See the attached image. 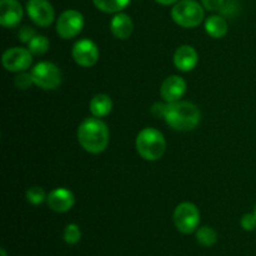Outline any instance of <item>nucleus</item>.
I'll list each match as a JSON object with an SVG mask.
<instances>
[{
  "label": "nucleus",
  "mask_w": 256,
  "mask_h": 256,
  "mask_svg": "<svg viewBox=\"0 0 256 256\" xmlns=\"http://www.w3.org/2000/svg\"><path fill=\"white\" fill-rule=\"evenodd\" d=\"M164 120L170 128L176 132H190L199 125L202 112L195 104L190 102H166Z\"/></svg>",
  "instance_id": "2"
},
{
  "label": "nucleus",
  "mask_w": 256,
  "mask_h": 256,
  "mask_svg": "<svg viewBox=\"0 0 256 256\" xmlns=\"http://www.w3.org/2000/svg\"><path fill=\"white\" fill-rule=\"evenodd\" d=\"M135 148L140 156L146 162L162 159L166 150V140L162 132L154 128H144L135 140Z\"/></svg>",
  "instance_id": "3"
},
{
  "label": "nucleus",
  "mask_w": 256,
  "mask_h": 256,
  "mask_svg": "<svg viewBox=\"0 0 256 256\" xmlns=\"http://www.w3.org/2000/svg\"><path fill=\"white\" fill-rule=\"evenodd\" d=\"M225 0H202V4L208 12H218L222 8Z\"/></svg>",
  "instance_id": "26"
},
{
  "label": "nucleus",
  "mask_w": 256,
  "mask_h": 256,
  "mask_svg": "<svg viewBox=\"0 0 256 256\" xmlns=\"http://www.w3.org/2000/svg\"><path fill=\"white\" fill-rule=\"evenodd\" d=\"M50 42L45 35H39L36 34L32 39V42L28 44V49L35 56H39V55H44L45 52L49 50Z\"/></svg>",
  "instance_id": "20"
},
{
  "label": "nucleus",
  "mask_w": 256,
  "mask_h": 256,
  "mask_svg": "<svg viewBox=\"0 0 256 256\" xmlns=\"http://www.w3.org/2000/svg\"><path fill=\"white\" fill-rule=\"evenodd\" d=\"M172 18L179 26L192 29L202 24L205 18V9L196 0H179L172 6Z\"/></svg>",
  "instance_id": "4"
},
{
  "label": "nucleus",
  "mask_w": 256,
  "mask_h": 256,
  "mask_svg": "<svg viewBox=\"0 0 256 256\" xmlns=\"http://www.w3.org/2000/svg\"><path fill=\"white\" fill-rule=\"evenodd\" d=\"M2 62L8 72H22L29 69L32 64V54L28 48H10L2 54Z\"/></svg>",
  "instance_id": "8"
},
{
  "label": "nucleus",
  "mask_w": 256,
  "mask_h": 256,
  "mask_svg": "<svg viewBox=\"0 0 256 256\" xmlns=\"http://www.w3.org/2000/svg\"><path fill=\"white\" fill-rule=\"evenodd\" d=\"M46 204L55 212H66L72 209L75 198L72 192L66 188H56L48 194Z\"/></svg>",
  "instance_id": "12"
},
{
  "label": "nucleus",
  "mask_w": 256,
  "mask_h": 256,
  "mask_svg": "<svg viewBox=\"0 0 256 256\" xmlns=\"http://www.w3.org/2000/svg\"><path fill=\"white\" fill-rule=\"evenodd\" d=\"M62 239L68 245H76L82 240V230H80L79 225L74 224V222L68 224L62 232Z\"/></svg>",
  "instance_id": "21"
},
{
  "label": "nucleus",
  "mask_w": 256,
  "mask_h": 256,
  "mask_svg": "<svg viewBox=\"0 0 256 256\" xmlns=\"http://www.w3.org/2000/svg\"><path fill=\"white\" fill-rule=\"evenodd\" d=\"M36 35V30L32 29V26H22L18 32V39L22 42V44H29L32 42V38Z\"/></svg>",
  "instance_id": "25"
},
{
  "label": "nucleus",
  "mask_w": 256,
  "mask_h": 256,
  "mask_svg": "<svg viewBox=\"0 0 256 256\" xmlns=\"http://www.w3.org/2000/svg\"><path fill=\"white\" fill-rule=\"evenodd\" d=\"M155 2H159V4H162V5H174V4H176L179 0H155Z\"/></svg>",
  "instance_id": "28"
},
{
  "label": "nucleus",
  "mask_w": 256,
  "mask_h": 256,
  "mask_svg": "<svg viewBox=\"0 0 256 256\" xmlns=\"http://www.w3.org/2000/svg\"><path fill=\"white\" fill-rule=\"evenodd\" d=\"M172 220H174L175 228L182 234H192L199 229L200 212L195 204L184 202L175 208Z\"/></svg>",
  "instance_id": "5"
},
{
  "label": "nucleus",
  "mask_w": 256,
  "mask_h": 256,
  "mask_svg": "<svg viewBox=\"0 0 256 256\" xmlns=\"http://www.w3.org/2000/svg\"><path fill=\"white\" fill-rule=\"evenodd\" d=\"M186 92V82L179 75H170L160 86V95L165 102H174L182 100Z\"/></svg>",
  "instance_id": "11"
},
{
  "label": "nucleus",
  "mask_w": 256,
  "mask_h": 256,
  "mask_svg": "<svg viewBox=\"0 0 256 256\" xmlns=\"http://www.w3.org/2000/svg\"><path fill=\"white\" fill-rule=\"evenodd\" d=\"M78 142L85 152L100 154L109 145V129L100 118H88L79 125L76 132Z\"/></svg>",
  "instance_id": "1"
},
{
  "label": "nucleus",
  "mask_w": 256,
  "mask_h": 256,
  "mask_svg": "<svg viewBox=\"0 0 256 256\" xmlns=\"http://www.w3.org/2000/svg\"><path fill=\"white\" fill-rule=\"evenodd\" d=\"M22 6L18 0H0V24L4 28H15L22 19Z\"/></svg>",
  "instance_id": "13"
},
{
  "label": "nucleus",
  "mask_w": 256,
  "mask_h": 256,
  "mask_svg": "<svg viewBox=\"0 0 256 256\" xmlns=\"http://www.w3.org/2000/svg\"><path fill=\"white\" fill-rule=\"evenodd\" d=\"M90 112L95 118H104L109 115L112 110V100L106 94H98L90 100Z\"/></svg>",
  "instance_id": "16"
},
{
  "label": "nucleus",
  "mask_w": 256,
  "mask_h": 256,
  "mask_svg": "<svg viewBox=\"0 0 256 256\" xmlns=\"http://www.w3.org/2000/svg\"><path fill=\"white\" fill-rule=\"evenodd\" d=\"M165 106H166V104H162V102H156V104L152 105V114L154 115V116H156V118L164 116Z\"/></svg>",
  "instance_id": "27"
},
{
  "label": "nucleus",
  "mask_w": 256,
  "mask_h": 256,
  "mask_svg": "<svg viewBox=\"0 0 256 256\" xmlns=\"http://www.w3.org/2000/svg\"><path fill=\"white\" fill-rule=\"evenodd\" d=\"M34 85L42 90H55L62 84V72L52 62H40L32 69Z\"/></svg>",
  "instance_id": "6"
},
{
  "label": "nucleus",
  "mask_w": 256,
  "mask_h": 256,
  "mask_svg": "<svg viewBox=\"0 0 256 256\" xmlns=\"http://www.w3.org/2000/svg\"><path fill=\"white\" fill-rule=\"evenodd\" d=\"M254 214H255V216H256V204H255V206H254Z\"/></svg>",
  "instance_id": "30"
},
{
  "label": "nucleus",
  "mask_w": 256,
  "mask_h": 256,
  "mask_svg": "<svg viewBox=\"0 0 256 256\" xmlns=\"http://www.w3.org/2000/svg\"><path fill=\"white\" fill-rule=\"evenodd\" d=\"M26 12L32 22L40 28L50 26L55 20V10L49 0H29Z\"/></svg>",
  "instance_id": "9"
},
{
  "label": "nucleus",
  "mask_w": 256,
  "mask_h": 256,
  "mask_svg": "<svg viewBox=\"0 0 256 256\" xmlns=\"http://www.w3.org/2000/svg\"><path fill=\"white\" fill-rule=\"evenodd\" d=\"M15 86L20 90H26L34 84V80H32V72H18V75L15 76Z\"/></svg>",
  "instance_id": "23"
},
{
  "label": "nucleus",
  "mask_w": 256,
  "mask_h": 256,
  "mask_svg": "<svg viewBox=\"0 0 256 256\" xmlns=\"http://www.w3.org/2000/svg\"><path fill=\"white\" fill-rule=\"evenodd\" d=\"M96 9L108 14H116L130 4V0H92Z\"/></svg>",
  "instance_id": "18"
},
{
  "label": "nucleus",
  "mask_w": 256,
  "mask_h": 256,
  "mask_svg": "<svg viewBox=\"0 0 256 256\" xmlns=\"http://www.w3.org/2000/svg\"><path fill=\"white\" fill-rule=\"evenodd\" d=\"M84 16L75 9H68L60 14L56 20V32L65 40L72 39L82 32L84 28Z\"/></svg>",
  "instance_id": "7"
},
{
  "label": "nucleus",
  "mask_w": 256,
  "mask_h": 256,
  "mask_svg": "<svg viewBox=\"0 0 256 256\" xmlns=\"http://www.w3.org/2000/svg\"><path fill=\"white\" fill-rule=\"evenodd\" d=\"M240 225L245 232H252L256 229V216L254 212H248V214L242 215V220H240Z\"/></svg>",
  "instance_id": "24"
},
{
  "label": "nucleus",
  "mask_w": 256,
  "mask_h": 256,
  "mask_svg": "<svg viewBox=\"0 0 256 256\" xmlns=\"http://www.w3.org/2000/svg\"><path fill=\"white\" fill-rule=\"evenodd\" d=\"M229 25L228 22L220 15H212L205 20V32L214 39H222L228 34Z\"/></svg>",
  "instance_id": "17"
},
{
  "label": "nucleus",
  "mask_w": 256,
  "mask_h": 256,
  "mask_svg": "<svg viewBox=\"0 0 256 256\" xmlns=\"http://www.w3.org/2000/svg\"><path fill=\"white\" fill-rule=\"evenodd\" d=\"M110 30L116 39L126 40L132 34L134 22H132V18L125 12H116L110 22Z\"/></svg>",
  "instance_id": "15"
},
{
  "label": "nucleus",
  "mask_w": 256,
  "mask_h": 256,
  "mask_svg": "<svg viewBox=\"0 0 256 256\" xmlns=\"http://www.w3.org/2000/svg\"><path fill=\"white\" fill-rule=\"evenodd\" d=\"M0 256H8L6 250H5L4 248H2V249H0Z\"/></svg>",
  "instance_id": "29"
},
{
  "label": "nucleus",
  "mask_w": 256,
  "mask_h": 256,
  "mask_svg": "<svg viewBox=\"0 0 256 256\" xmlns=\"http://www.w3.org/2000/svg\"><path fill=\"white\" fill-rule=\"evenodd\" d=\"M26 200L32 205H40L44 202H46V192H44V189L40 186H32L26 190Z\"/></svg>",
  "instance_id": "22"
},
{
  "label": "nucleus",
  "mask_w": 256,
  "mask_h": 256,
  "mask_svg": "<svg viewBox=\"0 0 256 256\" xmlns=\"http://www.w3.org/2000/svg\"><path fill=\"white\" fill-rule=\"evenodd\" d=\"M174 65L182 72H189L196 68L199 62L198 52L192 45H182L174 52Z\"/></svg>",
  "instance_id": "14"
},
{
  "label": "nucleus",
  "mask_w": 256,
  "mask_h": 256,
  "mask_svg": "<svg viewBox=\"0 0 256 256\" xmlns=\"http://www.w3.org/2000/svg\"><path fill=\"white\" fill-rule=\"evenodd\" d=\"M72 56L79 66L92 68L99 60V48L92 40L80 39L72 45Z\"/></svg>",
  "instance_id": "10"
},
{
  "label": "nucleus",
  "mask_w": 256,
  "mask_h": 256,
  "mask_svg": "<svg viewBox=\"0 0 256 256\" xmlns=\"http://www.w3.org/2000/svg\"><path fill=\"white\" fill-rule=\"evenodd\" d=\"M196 242L204 248H212L218 242V232L210 226H202L195 232Z\"/></svg>",
  "instance_id": "19"
}]
</instances>
